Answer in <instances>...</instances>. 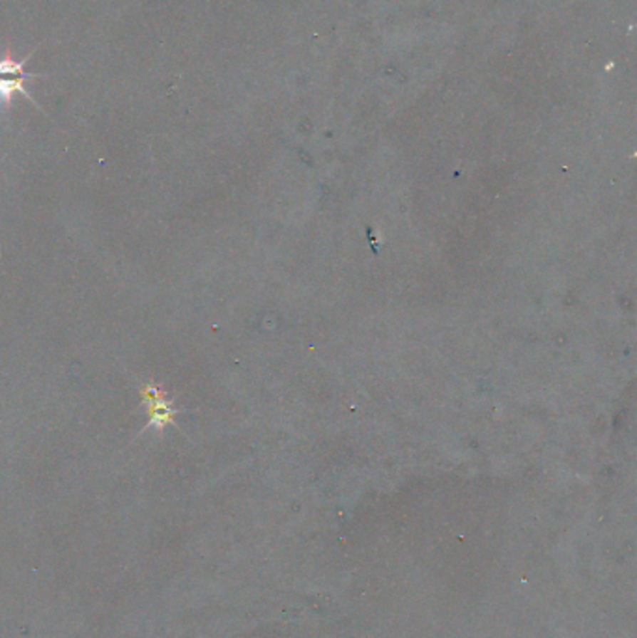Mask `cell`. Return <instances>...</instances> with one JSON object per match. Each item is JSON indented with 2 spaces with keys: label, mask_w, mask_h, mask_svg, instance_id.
<instances>
[{
  "label": "cell",
  "mask_w": 637,
  "mask_h": 638,
  "mask_svg": "<svg viewBox=\"0 0 637 638\" xmlns=\"http://www.w3.org/2000/svg\"><path fill=\"white\" fill-rule=\"evenodd\" d=\"M139 388L140 403H143L144 409H146V414H148V422L143 427V432H146V429L161 432L167 426L178 427L176 417L180 414V411L174 407V398H168L167 394L157 385L152 383V381L140 383Z\"/></svg>",
  "instance_id": "1"
},
{
  "label": "cell",
  "mask_w": 637,
  "mask_h": 638,
  "mask_svg": "<svg viewBox=\"0 0 637 638\" xmlns=\"http://www.w3.org/2000/svg\"><path fill=\"white\" fill-rule=\"evenodd\" d=\"M26 62H29V58L14 60L11 54H6L0 58V107H8L11 103L14 93H21L29 101L38 105L34 95L25 88V80L29 77L25 75L23 68H25Z\"/></svg>",
  "instance_id": "2"
}]
</instances>
